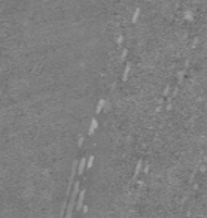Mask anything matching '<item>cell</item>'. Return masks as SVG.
I'll return each instance as SVG.
<instances>
[{
	"mask_svg": "<svg viewBox=\"0 0 207 218\" xmlns=\"http://www.w3.org/2000/svg\"><path fill=\"white\" fill-rule=\"evenodd\" d=\"M127 54H128V49H122V54H121V57H119V61H125Z\"/></svg>",
	"mask_w": 207,
	"mask_h": 218,
	"instance_id": "30bf717a",
	"label": "cell"
},
{
	"mask_svg": "<svg viewBox=\"0 0 207 218\" xmlns=\"http://www.w3.org/2000/svg\"><path fill=\"white\" fill-rule=\"evenodd\" d=\"M84 145V136H79L77 137V147H82Z\"/></svg>",
	"mask_w": 207,
	"mask_h": 218,
	"instance_id": "7c38bea8",
	"label": "cell"
},
{
	"mask_svg": "<svg viewBox=\"0 0 207 218\" xmlns=\"http://www.w3.org/2000/svg\"><path fill=\"white\" fill-rule=\"evenodd\" d=\"M169 93H170V85H169V87H167V88L164 90V96H167V94H169Z\"/></svg>",
	"mask_w": 207,
	"mask_h": 218,
	"instance_id": "9a60e30c",
	"label": "cell"
},
{
	"mask_svg": "<svg viewBox=\"0 0 207 218\" xmlns=\"http://www.w3.org/2000/svg\"><path fill=\"white\" fill-rule=\"evenodd\" d=\"M85 194H86V190H85V188H82V190H81V193L77 194V199H76V206H75V209H76L77 212H81V209H82V206H84Z\"/></svg>",
	"mask_w": 207,
	"mask_h": 218,
	"instance_id": "7a4b0ae2",
	"label": "cell"
},
{
	"mask_svg": "<svg viewBox=\"0 0 207 218\" xmlns=\"http://www.w3.org/2000/svg\"><path fill=\"white\" fill-rule=\"evenodd\" d=\"M139 15H140V8H136V11H134V15H133V18H131V22H133V24H136V22H137V20H139Z\"/></svg>",
	"mask_w": 207,
	"mask_h": 218,
	"instance_id": "ba28073f",
	"label": "cell"
},
{
	"mask_svg": "<svg viewBox=\"0 0 207 218\" xmlns=\"http://www.w3.org/2000/svg\"><path fill=\"white\" fill-rule=\"evenodd\" d=\"M93 164H94V156H89V157H86V169L93 168Z\"/></svg>",
	"mask_w": 207,
	"mask_h": 218,
	"instance_id": "9c48e42d",
	"label": "cell"
},
{
	"mask_svg": "<svg viewBox=\"0 0 207 218\" xmlns=\"http://www.w3.org/2000/svg\"><path fill=\"white\" fill-rule=\"evenodd\" d=\"M97 127H98V121H97V118H93L91 120V124H89V129H88V135H94V132L97 130Z\"/></svg>",
	"mask_w": 207,
	"mask_h": 218,
	"instance_id": "5b68a950",
	"label": "cell"
},
{
	"mask_svg": "<svg viewBox=\"0 0 207 218\" xmlns=\"http://www.w3.org/2000/svg\"><path fill=\"white\" fill-rule=\"evenodd\" d=\"M122 42H124V37H122V36H119V37H118V46H121V45H122Z\"/></svg>",
	"mask_w": 207,
	"mask_h": 218,
	"instance_id": "5bb4252c",
	"label": "cell"
},
{
	"mask_svg": "<svg viewBox=\"0 0 207 218\" xmlns=\"http://www.w3.org/2000/svg\"><path fill=\"white\" fill-rule=\"evenodd\" d=\"M105 103H106L105 99H100V100H98V103H97V106H95V114H97V115L103 111V106H105Z\"/></svg>",
	"mask_w": 207,
	"mask_h": 218,
	"instance_id": "52a82bcc",
	"label": "cell"
},
{
	"mask_svg": "<svg viewBox=\"0 0 207 218\" xmlns=\"http://www.w3.org/2000/svg\"><path fill=\"white\" fill-rule=\"evenodd\" d=\"M82 212H84V214H86V212H88V208L85 206V205H84V206H82Z\"/></svg>",
	"mask_w": 207,
	"mask_h": 218,
	"instance_id": "2e32d148",
	"label": "cell"
},
{
	"mask_svg": "<svg viewBox=\"0 0 207 218\" xmlns=\"http://www.w3.org/2000/svg\"><path fill=\"white\" fill-rule=\"evenodd\" d=\"M85 169H86V157H82L81 158V161L77 163V175H84V172H85Z\"/></svg>",
	"mask_w": 207,
	"mask_h": 218,
	"instance_id": "3957f363",
	"label": "cell"
},
{
	"mask_svg": "<svg viewBox=\"0 0 207 218\" xmlns=\"http://www.w3.org/2000/svg\"><path fill=\"white\" fill-rule=\"evenodd\" d=\"M130 69H131V63H125V69H124V73H122V81H124V82L128 79V73H130Z\"/></svg>",
	"mask_w": 207,
	"mask_h": 218,
	"instance_id": "8992f818",
	"label": "cell"
},
{
	"mask_svg": "<svg viewBox=\"0 0 207 218\" xmlns=\"http://www.w3.org/2000/svg\"><path fill=\"white\" fill-rule=\"evenodd\" d=\"M141 172H143V173H148V172H149V164H148V163L143 166V170H141Z\"/></svg>",
	"mask_w": 207,
	"mask_h": 218,
	"instance_id": "4fadbf2b",
	"label": "cell"
},
{
	"mask_svg": "<svg viewBox=\"0 0 207 218\" xmlns=\"http://www.w3.org/2000/svg\"><path fill=\"white\" fill-rule=\"evenodd\" d=\"M141 170H143V160L140 158V160L137 161V164H136V169H134V176H133L134 181L139 178V175H140V172H141Z\"/></svg>",
	"mask_w": 207,
	"mask_h": 218,
	"instance_id": "277c9868",
	"label": "cell"
},
{
	"mask_svg": "<svg viewBox=\"0 0 207 218\" xmlns=\"http://www.w3.org/2000/svg\"><path fill=\"white\" fill-rule=\"evenodd\" d=\"M183 76H185V70H180V72L177 73V78H179V84H182V81H183Z\"/></svg>",
	"mask_w": 207,
	"mask_h": 218,
	"instance_id": "8fae6325",
	"label": "cell"
},
{
	"mask_svg": "<svg viewBox=\"0 0 207 218\" xmlns=\"http://www.w3.org/2000/svg\"><path fill=\"white\" fill-rule=\"evenodd\" d=\"M77 194H79V182H73L72 193H70V197H69V203H67V208H66V214H64L67 218H70V217L73 215V211H75V206H76Z\"/></svg>",
	"mask_w": 207,
	"mask_h": 218,
	"instance_id": "6da1fadb",
	"label": "cell"
}]
</instances>
